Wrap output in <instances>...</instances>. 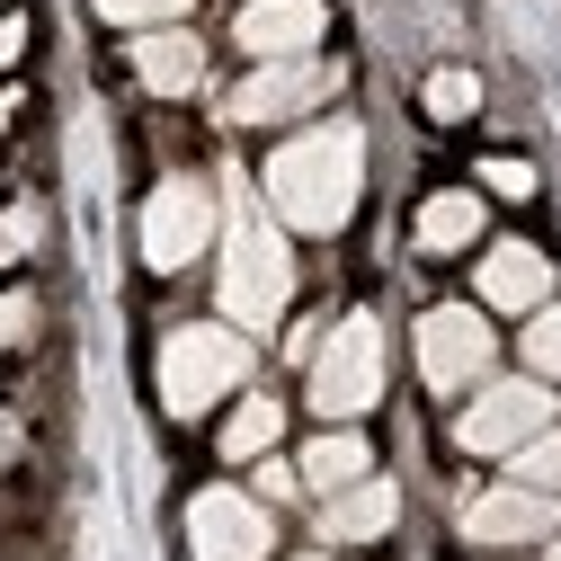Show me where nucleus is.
Here are the masks:
<instances>
[{"instance_id":"1","label":"nucleus","mask_w":561,"mask_h":561,"mask_svg":"<svg viewBox=\"0 0 561 561\" xmlns=\"http://www.w3.org/2000/svg\"><path fill=\"white\" fill-rule=\"evenodd\" d=\"M357 187H366V134L347 116L276 144V161H267V205H276V224H295V232H339L357 215Z\"/></svg>"},{"instance_id":"2","label":"nucleus","mask_w":561,"mask_h":561,"mask_svg":"<svg viewBox=\"0 0 561 561\" xmlns=\"http://www.w3.org/2000/svg\"><path fill=\"white\" fill-rule=\"evenodd\" d=\"M232 383H250V339L232 321H179L161 339V410L170 419H205Z\"/></svg>"},{"instance_id":"3","label":"nucleus","mask_w":561,"mask_h":561,"mask_svg":"<svg viewBox=\"0 0 561 561\" xmlns=\"http://www.w3.org/2000/svg\"><path fill=\"white\" fill-rule=\"evenodd\" d=\"M224 321L232 330H267L276 312H286V295H295V259H286V241H276V224L267 215H232V241H224Z\"/></svg>"},{"instance_id":"4","label":"nucleus","mask_w":561,"mask_h":561,"mask_svg":"<svg viewBox=\"0 0 561 561\" xmlns=\"http://www.w3.org/2000/svg\"><path fill=\"white\" fill-rule=\"evenodd\" d=\"M312 410L321 419H357V410H375V392H383V330H375V312H347L321 347H312Z\"/></svg>"},{"instance_id":"5","label":"nucleus","mask_w":561,"mask_h":561,"mask_svg":"<svg viewBox=\"0 0 561 561\" xmlns=\"http://www.w3.org/2000/svg\"><path fill=\"white\" fill-rule=\"evenodd\" d=\"M543 428H552V383H481L455 419V446L463 455H517Z\"/></svg>"},{"instance_id":"6","label":"nucleus","mask_w":561,"mask_h":561,"mask_svg":"<svg viewBox=\"0 0 561 561\" xmlns=\"http://www.w3.org/2000/svg\"><path fill=\"white\" fill-rule=\"evenodd\" d=\"M205 241H215V187L205 179H161L152 205H144V267L179 276L187 259H205Z\"/></svg>"},{"instance_id":"7","label":"nucleus","mask_w":561,"mask_h":561,"mask_svg":"<svg viewBox=\"0 0 561 561\" xmlns=\"http://www.w3.org/2000/svg\"><path fill=\"white\" fill-rule=\"evenodd\" d=\"M276 526H267V500H250V490L215 481L187 500V552L196 561H267Z\"/></svg>"},{"instance_id":"8","label":"nucleus","mask_w":561,"mask_h":561,"mask_svg":"<svg viewBox=\"0 0 561 561\" xmlns=\"http://www.w3.org/2000/svg\"><path fill=\"white\" fill-rule=\"evenodd\" d=\"M490 357H500V339H490L481 312H463V304L419 312V375H428L437 392H472V383H490Z\"/></svg>"},{"instance_id":"9","label":"nucleus","mask_w":561,"mask_h":561,"mask_svg":"<svg viewBox=\"0 0 561 561\" xmlns=\"http://www.w3.org/2000/svg\"><path fill=\"white\" fill-rule=\"evenodd\" d=\"M330 90H339V62H321V54H286V62H259V72L224 99V116H232V125H286V116L321 107Z\"/></svg>"},{"instance_id":"10","label":"nucleus","mask_w":561,"mask_h":561,"mask_svg":"<svg viewBox=\"0 0 561 561\" xmlns=\"http://www.w3.org/2000/svg\"><path fill=\"white\" fill-rule=\"evenodd\" d=\"M552 535H561V508H552V490H535V481H508V490L463 500V543L517 552V543H552Z\"/></svg>"},{"instance_id":"11","label":"nucleus","mask_w":561,"mask_h":561,"mask_svg":"<svg viewBox=\"0 0 561 561\" xmlns=\"http://www.w3.org/2000/svg\"><path fill=\"white\" fill-rule=\"evenodd\" d=\"M321 0H241V19H232V45L259 54V62H286V54H312L321 45Z\"/></svg>"},{"instance_id":"12","label":"nucleus","mask_w":561,"mask_h":561,"mask_svg":"<svg viewBox=\"0 0 561 561\" xmlns=\"http://www.w3.org/2000/svg\"><path fill=\"white\" fill-rule=\"evenodd\" d=\"M481 304L490 312H543L552 304V259L535 241H500L481 259Z\"/></svg>"},{"instance_id":"13","label":"nucleus","mask_w":561,"mask_h":561,"mask_svg":"<svg viewBox=\"0 0 561 561\" xmlns=\"http://www.w3.org/2000/svg\"><path fill=\"white\" fill-rule=\"evenodd\" d=\"M392 517H401V490L383 472H366L321 500V543H375V535H392Z\"/></svg>"},{"instance_id":"14","label":"nucleus","mask_w":561,"mask_h":561,"mask_svg":"<svg viewBox=\"0 0 561 561\" xmlns=\"http://www.w3.org/2000/svg\"><path fill=\"white\" fill-rule=\"evenodd\" d=\"M134 81H144L152 99H187L205 81V45L187 27H144L134 36Z\"/></svg>"},{"instance_id":"15","label":"nucleus","mask_w":561,"mask_h":561,"mask_svg":"<svg viewBox=\"0 0 561 561\" xmlns=\"http://www.w3.org/2000/svg\"><path fill=\"white\" fill-rule=\"evenodd\" d=\"M366 472H375V446L347 428V419H339L330 437L304 446V490H321V500H330V490H347V481H366Z\"/></svg>"},{"instance_id":"16","label":"nucleus","mask_w":561,"mask_h":561,"mask_svg":"<svg viewBox=\"0 0 561 561\" xmlns=\"http://www.w3.org/2000/svg\"><path fill=\"white\" fill-rule=\"evenodd\" d=\"M463 241H481V196L472 187H446V196H428L419 205V250H463Z\"/></svg>"},{"instance_id":"17","label":"nucleus","mask_w":561,"mask_h":561,"mask_svg":"<svg viewBox=\"0 0 561 561\" xmlns=\"http://www.w3.org/2000/svg\"><path fill=\"white\" fill-rule=\"evenodd\" d=\"M276 428H286V410H276L267 392H250V401L224 419V455H232V463H259V455L276 446Z\"/></svg>"},{"instance_id":"18","label":"nucleus","mask_w":561,"mask_h":561,"mask_svg":"<svg viewBox=\"0 0 561 561\" xmlns=\"http://www.w3.org/2000/svg\"><path fill=\"white\" fill-rule=\"evenodd\" d=\"M187 10H196V0H99V19L134 27V36H144V27H187Z\"/></svg>"},{"instance_id":"19","label":"nucleus","mask_w":561,"mask_h":561,"mask_svg":"<svg viewBox=\"0 0 561 561\" xmlns=\"http://www.w3.org/2000/svg\"><path fill=\"white\" fill-rule=\"evenodd\" d=\"M508 463H517V481H535V490H552V500H561V419H552L543 437H526Z\"/></svg>"},{"instance_id":"20","label":"nucleus","mask_w":561,"mask_h":561,"mask_svg":"<svg viewBox=\"0 0 561 561\" xmlns=\"http://www.w3.org/2000/svg\"><path fill=\"white\" fill-rule=\"evenodd\" d=\"M526 366H535L543 383H561V304L526 312Z\"/></svg>"},{"instance_id":"21","label":"nucleus","mask_w":561,"mask_h":561,"mask_svg":"<svg viewBox=\"0 0 561 561\" xmlns=\"http://www.w3.org/2000/svg\"><path fill=\"white\" fill-rule=\"evenodd\" d=\"M472 107H481V81H472V72H437V81H428V116H446V125H463Z\"/></svg>"},{"instance_id":"22","label":"nucleus","mask_w":561,"mask_h":561,"mask_svg":"<svg viewBox=\"0 0 561 561\" xmlns=\"http://www.w3.org/2000/svg\"><path fill=\"white\" fill-rule=\"evenodd\" d=\"M36 241H45V215H36V205H10V215H0V250L19 259V250H36Z\"/></svg>"},{"instance_id":"23","label":"nucleus","mask_w":561,"mask_h":561,"mask_svg":"<svg viewBox=\"0 0 561 561\" xmlns=\"http://www.w3.org/2000/svg\"><path fill=\"white\" fill-rule=\"evenodd\" d=\"M36 339V295H0V347H27Z\"/></svg>"},{"instance_id":"24","label":"nucleus","mask_w":561,"mask_h":561,"mask_svg":"<svg viewBox=\"0 0 561 561\" xmlns=\"http://www.w3.org/2000/svg\"><path fill=\"white\" fill-rule=\"evenodd\" d=\"M481 187L490 196H535V170L526 161H481Z\"/></svg>"},{"instance_id":"25","label":"nucleus","mask_w":561,"mask_h":561,"mask_svg":"<svg viewBox=\"0 0 561 561\" xmlns=\"http://www.w3.org/2000/svg\"><path fill=\"white\" fill-rule=\"evenodd\" d=\"M304 490V463H276V455H259V500H295Z\"/></svg>"},{"instance_id":"26","label":"nucleus","mask_w":561,"mask_h":561,"mask_svg":"<svg viewBox=\"0 0 561 561\" xmlns=\"http://www.w3.org/2000/svg\"><path fill=\"white\" fill-rule=\"evenodd\" d=\"M27 54V19H0V62H19Z\"/></svg>"},{"instance_id":"27","label":"nucleus","mask_w":561,"mask_h":561,"mask_svg":"<svg viewBox=\"0 0 561 561\" xmlns=\"http://www.w3.org/2000/svg\"><path fill=\"white\" fill-rule=\"evenodd\" d=\"M10 455H19V419L0 410V463H10Z\"/></svg>"},{"instance_id":"28","label":"nucleus","mask_w":561,"mask_h":561,"mask_svg":"<svg viewBox=\"0 0 561 561\" xmlns=\"http://www.w3.org/2000/svg\"><path fill=\"white\" fill-rule=\"evenodd\" d=\"M304 561H330V552H304Z\"/></svg>"},{"instance_id":"29","label":"nucleus","mask_w":561,"mask_h":561,"mask_svg":"<svg viewBox=\"0 0 561 561\" xmlns=\"http://www.w3.org/2000/svg\"><path fill=\"white\" fill-rule=\"evenodd\" d=\"M552 561H561V535H552Z\"/></svg>"},{"instance_id":"30","label":"nucleus","mask_w":561,"mask_h":561,"mask_svg":"<svg viewBox=\"0 0 561 561\" xmlns=\"http://www.w3.org/2000/svg\"><path fill=\"white\" fill-rule=\"evenodd\" d=\"M0 259H10V250H0Z\"/></svg>"}]
</instances>
